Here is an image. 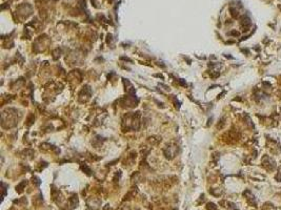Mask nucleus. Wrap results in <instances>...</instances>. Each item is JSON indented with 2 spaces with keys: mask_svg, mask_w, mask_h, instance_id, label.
Returning <instances> with one entry per match:
<instances>
[{
  "mask_svg": "<svg viewBox=\"0 0 281 210\" xmlns=\"http://www.w3.org/2000/svg\"><path fill=\"white\" fill-rule=\"evenodd\" d=\"M207 209H209V210H217V208L215 207V204L209 203V204H207Z\"/></svg>",
  "mask_w": 281,
  "mask_h": 210,
  "instance_id": "obj_1",
  "label": "nucleus"
}]
</instances>
